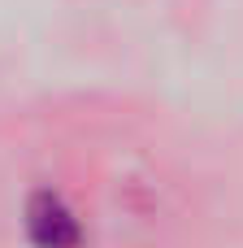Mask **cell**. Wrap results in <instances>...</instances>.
Masks as SVG:
<instances>
[{
    "label": "cell",
    "mask_w": 243,
    "mask_h": 248,
    "mask_svg": "<svg viewBox=\"0 0 243 248\" xmlns=\"http://www.w3.org/2000/svg\"><path fill=\"white\" fill-rule=\"evenodd\" d=\"M22 222H26V240L35 248H78L83 244V222L57 192H35L26 201Z\"/></svg>",
    "instance_id": "cell-1"
}]
</instances>
